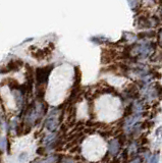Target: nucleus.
<instances>
[{"mask_svg":"<svg viewBox=\"0 0 162 163\" xmlns=\"http://www.w3.org/2000/svg\"><path fill=\"white\" fill-rule=\"evenodd\" d=\"M118 150H119V143L117 140H112L109 143V152L112 155H116Z\"/></svg>","mask_w":162,"mask_h":163,"instance_id":"nucleus-4","label":"nucleus"},{"mask_svg":"<svg viewBox=\"0 0 162 163\" xmlns=\"http://www.w3.org/2000/svg\"><path fill=\"white\" fill-rule=\"evenodd\" d=\"M39 163H43V162H39Z\"/></svg>","mask_w":162,"mask_h":163,"instance_id":"nucleus-10","label":"nucleus"},{"mask_svg":"<svg viewBox=\"0 0 162 163\" xmlns=\"http://www.w3.org/2000/svg\"><path fill=\"white\" fill-rule=\"evenodd\" d=\"M58 125V119H57V115H56V113H52L49 114V116L47 117V119H46V122H45V127L46 129L48 130H50V132H54V130H56V127H57Z\"/></svg>","mask_w":162,"mask_h":163,"instance_id":"nucleus-2","label":"nucleus"},{"mask_svg":"<svg viewBox=\"0 0 162 163\" xmlns=\"http://www.w3.org/2000/svg\"><path fill=\"white\" fill-rule=\"evenodd\" d=\"M52 71V66H43V67L37 68L36 71V77H37V82L40 85H43L47 82L49 74Z\"/></svg>","mask_w":162,"mask_h":163,"instance_id":"nucleus-1","label":"nucleus"},{"mask_svg":"<svg viewBox=\"0 0 162 163\" xmlns=\"http://www.w3.org/2000/svg\"><path fill=\"white\" fill-rule=\"evenodd\" d=\"M5 146H6V139L1 138L0 139V149H1V150H4Z\"/></svg>","mask_w":162,"mask_h":163,"instance_id":"nucleus-7","label":"nucleus"},{"mask_svg":"<svg viewBox=\"0 0 162 163\" xmlns=\"http://www.w3.org/2000/svg\"><path fill=\"white\" fill-rule=\"evenodd\" d=\"M54 139H55V135H49V136H47L45 139V143H46V145H49L50 143H52V142L54 141Z\"/></svg>","mask_w":162,"mask_h":163,"instance_id":"nucleus-5","label":"nucleus"},{"mask_svg":"<svg viewBox=\"0 0 162 163\" xmlns=\"http://www.w3.org/2000/svg\"><path fill=\"white\" fill-rule=\"evenodd\" d=\"M131 163H140V159L139 158H137V159H135L134 161H132Z\"/></svg>","mask_w":162,"mask_h":163,"instance_id":"nucleus-8","label":"nucleus"},{"mask_svg":"<svg viewBox=\"0 0 162 163\" xmlns=\"http://www.w3.org/2000/svg\"><path fill=\"white\" fill-rule=\"evenodd\" d=\"M159 162V155L158 154H154L149 160V163H158Z\"/></svg>","mask_w":162,"mask_h":163,"instance_id":"nucleus-6","label":"nucleus"},{"mask_svg":"<svg viewBox=\"0 0 162 163\" xmlns=\"http://www.w3.org/2000/svg\"><path fill=\"white\" fill-rule=\"evenodd\" d=\"M66 161H67V163H74V161H72L71 159H67Z\"/></svg>","mask_w":162,"mask_h":163,"instance_id":"nucleus-9","label":"nucleus"},{"mask_svg":"<svg viewBox=\"0 0 162 163\" xmlns=\"http://www.w3.org/2000/svg\"><path fill=\"white\" fill-rule=\"evenodd\" d=\"M21 65H23V61H21L18 59L11 60L4 66V71H1L0 73L4 74V73H9V71H17V69L20 68Z\"/></svg>","mask_w":162,"mask_h":163,"instance_id":"nucleus-3","label":"nucleus"}]
</instances>
